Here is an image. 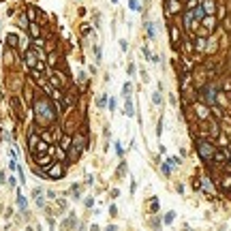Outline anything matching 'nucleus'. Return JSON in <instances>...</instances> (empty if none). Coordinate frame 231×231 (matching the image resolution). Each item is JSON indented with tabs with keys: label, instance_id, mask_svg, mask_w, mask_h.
Listing matches in <instances>:
<instances>
[{
	"label": "nucleus",
	"instance_id": "obj_1",
	"mask_svg": "<svg viewBox=\"0 0 231 231\" xmlns=\"http://www.w3.org/2000/svg\"><path fill=\"white\" fill-rule=\"evenodd\" d=\"M199 154L203 158H210L212 156V148H210V144H199Z\"/></svg>",
	"mask_w": 231,
	"mask_h": 231
},
{
	"label": "nucleus",
	"instance_id": "obj_2",
	"mask_svg": "<svg viewBox=\"0 0 231 231\" xmlns=\"http://www.w3.org/2000/svg\"><path fill=\"white\" fill-rule=\"evenodd\" d=\"M124 113L129 116V118H133V116H135V105H133V101H131V96L126 98V111Z\"/></svg>",
	"mask_w": 231,
	"mask_h": 231
},
{
	"label": "nucleus",
	"instance_id": "obj_3",
	"mask_svg": "<svg viewBox=\"0 0 231 231\" xmlns=\"http://www.w3.org/2000/svg\"><path fill=\"white\" fill-rule=\"evenodd\" d=\"M203 94H206V101L210 103V105H214V103H216V98H214V90H212V88L203 90Z\"/></svg>",
	"mask_w": 231,
	"mask_h": 231
},
{
	"label": "nucleus",
	"instance_id": "obj_4",
	"mask_svg": "<svg viewBox=\"0 0 231 231\" xmlns=\"http://www.w3.org/2000/svg\"><path fill=\"white\" fill-rule=\"evenodd\" d=\"M146 32H148V36H150V38L156 36V32H154V24H150V21H148V24H146Z\"/></svg>",
	"mask_w": 231,
	"mask_h": 231
},
{
	"label": "nucleus",
	"instance_id": "obj_5",
	"mask_svg": "<svg viewBox=\"0 0 231 231\" xmlns=\"http://www.w3.org/2000/svg\"><path fill=\"white\" fill-rule=\"evenodd\" d=\"M129 7L133 9V11H141V4H139V0H129Z\"/></svg>",
	"mask_w": 231,
	"mask_h": 231
},
{
	"label": "nucleus",
	"instance_id": "obj_6",
	"mask_svg": "<svg viewBox=\"0 0 231 231\" xmlns=\"http://www.w3.org/2000/svg\"><path fill=\"white\" fill-rule=\"evenodd\" d=\"M163 173H165V175H171V163H169V161L163 163Z\"/></svg>",
	"mask_w": 231,
	"mask_h": 231
},
{
	"label": "nucleus",
	"instance_id": "obj_7",
	"mask_svg": "<svg viewBox=\"0 0 231 231\" xmlns=\"http://www.w3.org/2000/svg\"><path fill=\"white\" fill-rule=\"evenodd\" d=\"M17 206L21 208V210H26V199H24V195H17Z\"/></svg>",
	"mask_w": 231,
	"mask_h": 231
},
{
	"label": "nucleus",
	"instance_id": "obj_8",
	"mask_svg": "<svg viewBox=\"0 0 231 231\" xmlns=\"http://www.w3.org/2000/svg\"><path fill=\"white\" fill-rule=\"evenodd\" d=\"M122 90H124V96L129 98V96H131V90H133V86H131V84H124V88H122Z\"/></svg>",
	"mask_w": 231,
	"mask_h": 231
},
{
	"label": "nucleus",
	"instance_id": "obj_9",
	"mask_svg": "<svg viewBox=\"0 0 231 231\" xmlns=\"http://www.w3.org/2000/svg\"><path fill=\"white\" fill-rule=\"evenodd\" d=\"M94 56H96V62H101V60H103V52H101V47H94Z\"/></svg>",
	"mask_w": 231,
	"mask_h": 231
},
{
	"label": "nucleus",
	"instance_id": "obj_10",
	"mask_svg": "<svg viewBox=\"0 0 231 231\" xmlns=\"http://www.w3.org/2000/svg\"><path fill=\"white\" fill-rule=\"evenodd\" d=\"M173 216H175V212H167V214H165V223L169 225V223L173 221Z\"/></svg>",
	"mask_w": 231,
	"mask_h": 231
},
{
	"label": "nucleus",
	"instance_id": "obj_11",
	"mask_svg": "<svg viewBox=\"0 0 231 231\" xmlns=\"http://www.w3.org/2000/svg\"><path fill=\"white\" fill-rule=\"evenodd\" d=\"M203 13H206V11H203L201 7H197V9H195V17H197V19H201V17H203Z\"/></svg>",
	"mask_w": 231,
	"mask_h": 231
},
{
	"label": "nucleus",
	"instance_id": "obj_12",
	"mask_svg": "<svg viewBox=\"0 0 231 231\" xmlns=\"http://www.w3.org/2000/svg\"><path fill=\"white\" fill-rule=\"evenodd\" d=\"M152 101L156 103V105H161V103H163V96H161V94H158V92H156V94L152 96Z\"/></svg>",
	"mask_w": 231,
	"mask_h": 231
},
{
	"label": "nucleus",
	"instance_id": "obj_13",
	"mask_svg": "<svg viewBox=\"0 0 231 231\" xmlns=\"http://www.w3.org/2000/svg\"><path fill=\"white\" fill-rule=\"evenodd\" d=\"M212 7H214V4H212V2H210V0H208V2H206V11H208V13H212V11H214V9H212Z\"/></svg>",
	"mask_w": 231,
	"mask_h": 231
},
{
	"label": "nucleus",
	"instance_id": "obj_14",
	"mask_svg": "<svg viewBox=\"0 0 231 231\" xmlns=\"http://www.w3.org/2000/svg\"><path fill=\"white\" fill-rule=\"evenodd\" d=\"M126 71H129V75H135V64H129V69H126Z\"/></svg>",
	"mask_w": 231,
	"mask_h": 231
},
{
	"label": "nucleus",
	"instance_id": "obj_15",
	"mask_svg": "<svg viewBox=\"0 0 231 231\" xmlns=\"http://www.w3.org/2000/svg\"><path fill=\"white\" fill-rule=\"evenodd\" d=\"M116 152H118L120 156H122V154H124V152H122V148H120V144H118V141H116Z\"/></svg>",
	"mask_w": 231,
	"mask_h": 231
},
{
	"label": "nucleus",
	"instance_id": "obj_16",
	"mask_svg": "<svg viewBox=\"0 0 231 231\" xmlns=\"http://www.w3.org/2000/svg\"><path fill=\"white\" fill-rule=\"evenodd\" d=\"M109 214H111V216H116V214H118V210H116V206H111V208H109Z\"/></svg>",
	"mask_w": 231,
	"mask_h": 231
},
{
	"label": "nucleus",
	"instance_id": "obj_17",
	"mask_svg": "<svg viewBox=\"0 0 231 231\" xmlns=\"http://www.w3.org/2000/svg\"><path fill=\"white\" fill-rule=\"evenodd\" d=\"M113 2H118V0H113Z\"/></svg>",
	"mask_w": 231,
	"mask_h": 231
}]
</instances>
